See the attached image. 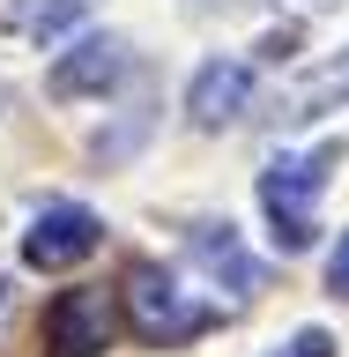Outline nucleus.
<instances>
[{
  "label": "nucleus",
  "mask_w": 349,
  "mask_h": 357,
  "mask_svg": "<svg viewBox=\"0 0 349 357\" xmlns=\"http://www.w3.org/2000/svg\"><path fill=\"white\" fill-rule=\"evenodd\" d=\"M305 8H334V0H305Z\"/></svg>",
  "instance_id": "nucleus-13"
},
{
  "label": "nucleus",
  "mask_w": 349,
  "mask_h": 357,
  "mask_svg": "<svg viewBox=\"0 0 349 357\" xmlns=\"http://www.w3.org/2000/svg\"><path fill=\"white\" fill-rule=\"evenodd\" d=\"M127 320H134V335H141V342L178 350V342H194L216 312L194 305V298H186V290H178L156 261H134V268H127Z\"/></svg>",
  "instance_id": "nucleus-2"
},
{
  "label": "nucleus",
  "mask_w": 349,
  "mask_h": 357,
  "mask_svg": "<svg viewBox=\"0 0 349 357\" xmlns=\"http://www.w3.org/2000/svg\"><path fill=\"white\" fill-rule=\"evenodd\" d=\"M119 75H127V38L89 30V38H75L60 60H52V97H104Z\"/></svg>",
  "instance_id": "nucleus-5"
},
{
  "label": "nucleus",
  "mask_w": 349,
  "mask_h": 357,
  "mask_svg": "<svg viewBox=\"0 0 349 357\" xmlns=\"http://www.w3.org/2000/svg\"><path fill=\"white\" fill-rule=\"evenodd\" d=\"M342 105H349V45L283 89V112H275V119H283V127H312V119H327V112H342Z\"/></svg>",
  "instance_id": "nucleus-8"
},
{
  "label": "nucleus",
  "mask_w": 349,
  "mask_h": 357,
  "mask_svg": "<svg viewBox=\"0 0 349 357\" xmlns=\"http://www.w3.org/2000/svg\"><path fill=\"white\" fill-rule=\"evenodd\" d=\"M327 290H334V298H349V231H342V245L327 253Z\"/></svg>",
  "instance_id": "nucleus-10"
},
{
  "label": "nucleus",
  "mask_w": 349,
  "mask_h": 357,
  "mask_svg": "<svg viewBox=\"0 0 349 357\" xmlns=\"http://www.w3.org/2000/svg\"><path fill=\"white\" fill-rule=\"evenodd\" d=\"M186 253H194V268L208 275V283H223L231 298H253V290L267 283V268L238 245L231 223H194V231H186Z\"/></svg>",
  "instance_id": "nucleus-6"
},
{
  "label": "nucleus",
  "mask_w": 349,
  "mask_h": 357,
  "mask_svg": "<svg viewBox=\"0 0 349 357\" xmlns=\"http://www.w3.org/2000/svg\"><path fill=\"white\" fill-rule=\"evenodd\" d=\"M8 30L15 38H38V45H52V38H67L75 22H82V0H8Z\"/></svg>",
  "instance_id": "nucleus-9"
},
{
  "label": "nucleus",
  "mask_w": 349,
  "mask_h": 357,
  "mask_svg": "<svg viewBox=\"0 0 349 357\" xmlns=\"http://www.w3.org/2000/svg\"><path fill=\"white\" fill-rule=\"evenodd\" d=\"M290 357H297V350H290Z\"/></svg>",
  "instance_id": "nucleus-14"
},
{
  "label": "nucleus",
  "mask_w": 349,
  "mask_h": 357,
  "mask_svg": "<svg viewBox=\"0 0 349 357\" xmlns=\"http://www.w3.org/2000/svg\"><path fill=\"white\" fill-rule=\"evenodd\" d=\"M97 238H104V223L89 216L82 201H52V208H38V223L22 231V261L30 268H75L97 253Z\"/></svg>",
  "instance_id": "nucleus-4"
},
{
  "label": "nucleus",
  "mask_w": 349,
  "mask_h": 357,
  "mask_svg": "<svg viewBox=\"0 0 349 357\" xmlns=\"http://www.w3.org/2000/svg\"><path fill=\"white\" fill-rule=\"evenodd\" d=\"M186 8H223V0H186Z\"/></svg>",
  "instance_id": "nucleus-11"
},
{
  "label": "nucleus",
  "mask_w": 349,
  "mask_h": 357,
  "mask_svg": "<svg viewBox=\"0 0 349 357\" xmlns=\"http://www.w3.org/2000/svg\"><path fill=\"white\" fill-rule=\"evenodd\" d=\"M334 164H342V142L267 156V172H261V208H267V223H275V245H283V253H305V245L320 238V186H327Z\"/></svg>",
  "instance_id": "nucleus-1"
},
{
  "label": "nucleus",
  "mask_w": 349,
  "mask_h": 357,
  "mask_svg": "<svg viewBox=\"0 0 349 357\" xmlns=\"http://www.w3.org/2000/svg\"><path fill=\"white\" fill-rule=\"evenodd\" d=\"M38 342H45V357H104L111 350V298L89 290V283L60 290V298L45 305Z\"/></svg>",
  "instance_id": "nucleus-3"
},
{
  "label": "nucleus",
  "mask_w": 349,
  "mask_h": 357,
  "mask_svg": "<svg viewBox=\"0 0 349 357\" xmlns=\"http://www.w3.org/2000/svg\"><path fill=\"white\" fill-rule=\"evenodd\" d=\"M0 312H8V283H0Z\"/></svg>",
  "instance_id": "nucleus-12"
},
{
  "label": "nucleus",
  "mask_w": 349,
  "mask_h": 357,
  "mask_svg": "<svg viewBox=\"0 0 349 357\" xmlns=\"http://www.w3.org/2000/svg\"><path fill=\"white\" fill-rule=\"evenodd\" d=\"M245 105H253V67L245 60H208L194 75V82H186V119H194V127H231V119H245Z\"/></svg>",
  "instance_id": "nucleus-7"
}]
</instances>
